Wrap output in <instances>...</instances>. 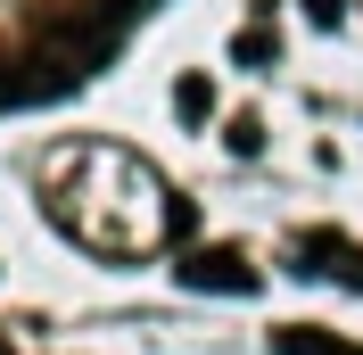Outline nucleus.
Returning a JSON list of instances; mask_svg holds the SVG:
<instances>
[{
    "instance_id": "f257e3e1",
    "label": "nucleus",
    "mask_w": 363,
    "mask_h": 355,
    "mask_svg": "<svg viewBox=\"0 0 363 355\" xmlns=\"http://www.w3.org/2000/svg\"><path fill=\"white\" fill-rule=\"evenodd\" d=\"M174 281L182 289H206V297H248L256 289V265L240 256V248H190L174 265Z\"/></svg>"
},
{
    "instance_id": "f03ea898",
    "label": "nucleus",
    "mask_w": 363,
    "mask_h": 355,
    "mask_svg": "<svg viewBox=\"0 0 363 355\" xmlns=\"http://www.w3.org/2000/svg\"><path fill=\"white\" fill-rule=\"evenodd\" d=\"M297 273H339L347 289H363V248H347L339 231H306L297 240Z\"/></svg>"
},
{
    "instance_id": "7ed1b4c3",
    "label": "nucleus",
    "mask_w": 363,
    "mask_h": 355,
    "mask_svg": "<svg viewBox=\"0 0 363 355\" xmlns=\"http://www.w3.org/2000/svg\"><path fill=\"white\" fill-rule=\"evenodd\" d=\"M272 355H363V347L339 339V331H314V322H281L272 331Z\"/></svg>"
},
{
    "instance_id": "20e7f679",
    "label": "nucleus",
    "mask_w": 363,
    "mask_h": 355,
    "mask_svg": "<svg viewBox=\"0 0 363 355\" xmlns=\"http://www.w3.org/2000/svg\"><path fill=\"white\" fill-rule=\"evenodd\" d=\"M174 116L182 124H206V116H215V83H206V75H182L174 83Z\"/></svg>"
},
{
    "instance_id": "39448f33",
    "label": "nucleus",
    "mask_w": 363,
    "mask_h": 355,
    "mask_svg": "<svg viewBox=\"0 0 363 355\" xmlns=\"http://www.w3.org/2000/svg\"><path fill=\"white\" fill-rule=\"evenodd\" d=\"M231 58H248V67H272V25L256 17L248 33H240V42H231Z\"/></svg>"
},
{
    "instance_id": "423d86ee",
    "label": "nucleus",
    "mask_w": 363,
    "mask_h": 355,
    "mask_svg": "<svg viewBox=\"0 0 363 355\" xmlns=\"http://www.w3.org/2000/svg\"><path fill=\"white\" fill-rule=\"evenodd\" d=\"M165 231H174V240H190V231H199V207L182 199V190H165Z\"/></svg>"
},
{
    "instance_id": "0eeeda50",
    "label": "nucleus",
    "mask_w": 363,
    "mask_h": 355,
    "mask_svg": "<svg viewBox=\"0 0 363 355\" xmlns=\"http://www.w3.org/2000/svg\"><path fill=\"white\" fill-rule=\"evenodd\" d=\"M223 141H231V149H240V157H256V149H264V124H256V116H240V124H231Z\"/></svg>"
},
{
    "instance_id": "6e6552de",
    "label": "nucleus",
    "mask_w": 363,
    "mask_h": 355,
    "mask_svg": "<svg viewBox=\"0 0 363 355\" xmlns=\"http://www.w3.org/2000/svg\"><path fill=\"white\" fill-rule=\"evenodd\" d=\"M306 17H314V25H339V17H347V0H306Z\"/></svg>"
}]
</instances>
